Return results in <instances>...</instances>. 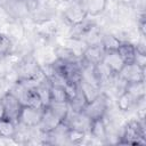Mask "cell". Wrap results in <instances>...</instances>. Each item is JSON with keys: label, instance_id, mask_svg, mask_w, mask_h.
Wrapping results in <instances>:
<instances>
[{"label": "cell", "instance_id": "6da1fadb", "mask_svg": "<svg viewBox=\"0 0 146 146\" xmlns=\"http://www.w3.org/2000/svg\"><path fill=\"white\" fill-rule=\"evenodd\" d=\"M146 133L144 121L140 120H130L123 129V133L119 144L123 145H145L146 144Z\"/></svg>", "mask_w": 146, "mask_h": 146}, {"label": "cell", "instance_id": "7a4b0ae2", "mask_svg": "<svg viewBox=\"0 0 146 146\" xmlns=\"http://www.w3.org/2000/svg\"><path fill=\"white\" fill-rule=\"evenodd\" d=\"M108 110V97L105 94L97 95L94 99L89 100L82 110V114H84L90 121L97 119H104L106 112Z\"/></svg>", "mask_w": 146, "mask_h": 146}, {"label": "cell", "instance_id": "3957f363", "mask_svg": "<svg viewBox=\"0 0 146 146\" xmlns=\"http://www.w3.org/2000/svg\"><path fill=\"white\" fill-rule=\"evenodd\" d=\"M43 110L44 107L24 105L21 111L17 123L22 124L25 128H38L43 116Z\"/></svg>", "mask_w": 146, "mask_h": 146}, {"label": "cell", "instance_id": "277c9868", "mask_svg": "<svg viewBox=\"0 0 146 146\" xmlns=\"http://www.w3.org/2000/svg\"><path fill=\"white\" fill-rule=\"evenodd\" d=\"M88 15L81 3L80 0H75L73 1L71 5H68L65 10L63 11V18L64 21L70 24L72 27L73 26H78L80 24H83L87 19Z\"/></svg>", "mask_w": 146, "mask_h": 146}, {"label": "cell", "instance_id": "5b68a950", "mask_svg": "<svg viewBox=\"0 0 146 146\" xmlns=\"http://www.w3.org/2000/svg\"><path fill=\"white\" fill-rule=\"evenodd\" d=\"M1 103L5 107L6 112V117L13 120L14 122H18V117L21 114V111L24 106V104L19 100L18 97H16L11 91H7L2 97H1Z\"/></svg>", "mask_w": 146, "mask_h": 146}, {"label": "cell", "instance_id": "8992f818", "mask_svg": "<svg viewBox=\"0 0 146 146\" xmlns=\"http://www.w3.org/2000/svg\"><path fill=\"white\" fill-rule=\"evenodd\" d=\"M117 76L124 82H138V81H145V67L138 65L137 63H128L124 64L121 71L119 72Z\"/></svg>", "mask_w": 146, "mask_h": 146}, {"label": "cell", "instance_id": "52a82bcc", "mask_svg": "<svg viewBox=\"0 0 146 146\" xmlns=\"http://www.w3.org/2000/svg\"><path fill=\"white\" fill-rule=\"evenodd\" d=\"M105 54V49L104 47L99 43H92L90 46H88L84 51L81 55V62L87 64V65H98L99 63H102L103 57Z\"/></svg>", "mask_w": 146, "mask_h": 146}, {"label": "cell", "instance_id": "ba28073f", "mask_svg": "<svg viewBox=\"0 0 146 146\" xmlns=\"http://www.w3.org/2000/svg\"><path fill=\"white\" fill-rule=\"evenodd\" d=\"M102 63L115 75L119 74V72L121 71V68L124 65L123 60L121 59V57L119 56L116 50H105Z\"/></svg>", "mask_w": 146, "mask_h": 146}, {"label": "cell", "instance_id": "9c48e42d", "mask_svg": "<svg viewBox=\"0 0 146 146\" xmlns=\"http://www.w3.org/2000/svg\"><path fill=\"white\" fill-rule=\"evenodd\" d=\"M48 98H49V103H67L68 99L63 83L49 82Z\"/></svg>", "mask_w": 146, "mask_h": 146}, {"label": "cell", "instance_id": "30bf717a", "mask_svg": "<svg viewBox=\"0 0 146 146\" xmlns=\"http://www.w3.org/2000/svg\"><path fill=\"white\" fill-rule=\"evenodd\" d=\"M87 15L95 17L102 15L106 7H107V0H80Z\"/></svg>", "mask_w": 146, "mask_h": 146}, {"label": "cell", "instance_id": "8fae6325", "mask_svg": "<svg viewBox=\"0 0 146 146\" xmlns=\"http://www.w3.org/2000/svg\"><path fill=\"white\" fill-rule=\"evenodd\" d=\"M116 51L124 64L133 63L136 58V44L127 41H121L116 48Z\"/></svg>", "mask_w": 146, "mask_h": 146}, {"label": "cell", "instance_id": "7c38bea8", "mask_svg": "<svg viewBox=\"0 0 146 146\" xmlns=\"http://www.w3.org/2000/svg\"><path fill=\"white\" fill-rule=\"evenodd\" d=\"M17 133L16 122L8 117H3L0 120V137L1 138H14Z\"/></svg>", "mask_w": 146, "mask_h": 146}, {"label": "cell", "instance_id": "4fadbf2b", "mask_svg": "<svg viewBox=\"0 0 146 146\" xmlns=\"http://www.w3.org/2000/svg\"><path fill=\"white\" fill-rule=\"evenodd\" d=\"M123 90H125L128 94H130L137 102L138 99L145 97V81L125 83Z\"/></svg>", "mask_w": 146, "mask_h": 146}, {"label": "cell", "instance_id": "5bb4252c", "mask_svg": "<svg viewBox=\"0 0 146 146\" xmlns=\"http://www.w3.org/2000/svg\"><path fill=\"white\" fill-rule=\"evenodd\" d=\"M91 137L100 139V138H105L106 136V125L103 119H97V120H92L90 122V127H89V131Z\"/></svg>", "mask_w": 146, "mask_h": 146}, {"label": "cell", "instance_id": "9a60e30c", "mask_svg": "<svg viewBox=\"0 0 146 146\" xmlns=\"http://www.w3.org/2000/svg\"><path fill=\"white\" fill-rule=\"evenodd\" d=\"M116 104H117V108L121 112H128L133 105H136V99L130 94H128L125 90H123L117 97Z\"/></svg>", "mask_w": 146, "mask_h": 146}, {"label": "cell", "instance_id": "2e32d148", "mask_svg": "<svg viewBox=\"0 0 146 146\" xmlns=\"http://www.w3.org/2000/svg\"><path fill=\"white\" fill-rule=\"evenodd\" d=\"M86 136H87L86 131L80 130V129H75V128H71V127H68L67 132H66V139L71 144H75V145L82 144L83 140L86 139Z\"/></svg>", "mask_w": 146, "mask_h": 146}, {"label": "cell", "instance_id": "e0dca14e", "mask_svg": "<svg viewBox=\"0 0 146 146\" xmlns=\"http://www.w3.org/2000/svg\"><path fill=\"white\" fill-rule=\"evenodd\" d=\"M11 48H13V42L10 38L8 35L0 33V59H3L7 56H9Z\"/></svg>", "mask_w": 146, "mask_h": 146}, {"label": "cell", "instance_id": "ac0fdd59", "mask_svg": "<svg viewBox=\"0 0 146 146\" xmlns=\"http://www.w3.org/2000/svg\"><path fill=\"white\" fill-rule=\"evenodd\" d=\"M120 40L114 36V35H111V34H107L105 35L102 40H100V44L104 47L105 50H116L117 46L120 44Z\"/></svg>", "mask_w": 146, "mask_h": 146}, {"label": "cell", "instance_id": "d6986e66", "mask_svg": "<svg viewBox=\"0 0 146 146\" xmlns=\"http://www.w3.org/2000/svg\"><path fill=\"white\" fill-rule=\"evenodd\" d=\"M137 26H138V31H139L140 35L143 38H145V35H146V15H145V13L139 15Z\"/></svg>", "mask_w": 146, "mask_h": 146}, {"label": "cell", "instance_id": "ffe728a7", "mask_svg": "<svg viewBox=\"0 0 146 146\" xmlns=\"http://www.w3.org/2000/svg\"><path fill=\"white\" fill-rule=\"evenodd\" d=\"M3 117H6V112H5L3 105H2V103H1V100H0V120L3 119Z\"/></svg>", "mask_w": 146, "mask_h": 146}]
</instances>
